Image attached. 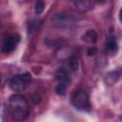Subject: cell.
Here are the masks:
<instances>
[{"instance_id":"cell-1","label":"cell","mask_w":122,"mask_h":122,"mask_svg":"<svg viewBox=\"0 0 122 122\" xmlns=\"http://www.w3.org/2000/svg\"><path fill=\"white\" fill-rule=\"evenodd\" d=\"M9 111L13 121L24 122L30 113L28 100L21 94H13L9 100Z\"/></svg>"},{"instance_id":"cell-2","label":"cell","mask_w":122,"mask_h":122,"mask_svg":"<svg viewBox=\"0 0 122 122\" xmlns=\"http://www.w3.org/2000/svg\"><path fill=\"white\" fill-rule=\"evenodd\" d=\"M71 102L72 106L81 112H90L91 111V103H90V97L89 93L84 90H77L75 91L71 97Z\"/></svg>"},{"instance_id":"cell-3","label":"cell","mask_w":122,"mask_h":122,"mask_svg":"<svg viewBox=\"0 0 122 122\" xmlns=\"http://www.w3.org/2000/svg\"><path fill=\"white\" fill-rule=\"evenodd\" d=\"M51 22L54 27L68 28V27H71L75 24L76 18L74 17V15L72 13L63 10V11L54 13L51 18Z\"/></svg>"},{"instance_id":"cell-4","label":"cell","mask_w":122,"mask_h":122,"mask_svg":"<svg viewBox=\"0 0 122 122\" xmlns=\"http://www.w3.org/2000/svg\"><path fill=\"white\" fill-rule=\"evenodd\" d=\"M31 81V75L29 72H25V73H19V74H15L11 77L9 86L10 88V90H12L13 92H22L24 91L30 83Z\"/></svg>"},{"instance_id":"cell-5","label":"cell","mask_w":122,"mask_h":122,"mask_svg":"<svg viewBox=\"0 0 122 122\" xmlns=\"http://www.w3.org/2000/svg\"><path fill=\"white\" fill-rule=\"evenodd\" d=\"M21 40V37L18 33H10L6 36V38L4 39L3 42V46H2V51L4 53H10L12 52L16 47L18 46L19 42Z\"/></svg>"},{"instance_id":"cell-6","label":"cell","mask_w":122,"mask_h":122,"mask_svg":"<svg viewBox=\"0 0 122 122\" xmlns=\"http://www.w3.org/2000/svg\"><path fill=\"white\" fill-rule=\"evenodd\" d=\"M121 75H122V69L121 68H117L113 71H111L105 74L104 83L107 86H112L113 84H115L119 80Z\"/></svg>"},{"instance_id":"cell-7","label":"cell","mask_w":122,"mask_h":122,"mask_svg":"<svg viewBox=\"0 0 122 122\" xmlns=\"http://www.w3.org/2000/svg\"><path fill=\"white\" fill-rule=\"evenodd\" d=\"M55 79L58 82V84H63L67 87H69L71 83V77L69 75V73L67 72V71L63 68H59L56 72H55Z\"/></svg>"},{"instance_id":"cell-8","label":"cell","mask_w":122,"mask_h":122,"mask_svg":"<svg viewBox=\"0 0 122 122\" xmlns=\"http://www.w3.org/2000/svg\"><path fill=\"white\" fill-rule=\"evenodd\" d=\"M73 5L79 11L85 12V11L92 9V7L94 6V2L89 1V0H78V1H74Z\"/></svg>"},{"instance_id":"cell-9","label":"cell","mask_w":122,"mask_h":122,"mask_svg":"<svg viewBox=\"0 0 122 122\" xmlns=\"http://www.w3.org/2000/svg\"><path fill=\"white\" fill-rule=\"evenodd\" d=\"M82 39L87 42V43H91V44H94L97 42L98 39V35L96 33V31L94 30H88L83 35H82Z\"/></svg>"},{"instance_id":"cell-10","label":"cell","mask_w":122,"mask_h":122,"mask_svg":"<svg viewBox=\"0 0 122 122\" xmlns=\"http://www.w3.org/2000/svg\"><path fill=\"white\" fill-rule=\"evenodd\" d=\"M105 46H106V49H107L109 51H111V52H114V51H117V48H118L116 38H115L113 35H110V36H108V38L106 39Z\"/></svg>"},{"instance_id":"cell-11","label":"cell","mask_w":122,"mask_h":122,"mask_svg":"<svg viewBox=\"0 0 122 122\" xmlns=\"http://www.w3.org/2000/svg\"><path fill=\"white\" fill-rule=\"evenodd\" d=\"M68 64H69V67H70L71 71H77V70L79 68V58H78V55L76 53L71 54L70 56V58H69Z\"/></svg>"},{"instance_id":"cell-12","label":"cell","mask_w":122,"mask_h":122,"mask_svg":"<svg viewBox=\"0 0 122 122\" xmlns=\"http://www.w3.org/2000/svg\"><path fill=\"white\" fill-rule=\"evenodd\" d=\"M66 90H67V86H65L63 84H58L55 87V92L60 96H63L66 94Z\"/></svg>"},{"instance_id":"cell-13","label":"cell","mask_w":122,"mask_h":122,"mask_svg":"<svg viewBox=\"0 0 122 122\" xmlns=\"http://www.w3.org/2000/svg\"><path fill=\"white\" fill-rule=\"evenodd\" d=\"M44 9H45V5H44V3L42 1H38V2L35 3L34 10H35L36 14H41L44 11Z\"/></svg>"},{"instance_id":"cell-14","label":"cell","mask_w":122,"mask_h":122,"mask_svg":"<svg viewBox=\"0 0 122 122\" xmlns=\"http://www.w3.org/2000/svg\"><path fill=\"white\" fill-rule=\"evenodd\" d=\"M97 52H98V50H97V48H95V47H91V48H89L88 51H87L88 56H93V55H95Z\"/></svg>"},{"instance_id":"cell-15","label":"cell","mask_w":122,"mask_h":122,"mask_svg":"<svg viewBox=\"0 0 122 122\" xmlns=\"http://www.w3.org/2000/svg\"><path fill=\"white\" fill-rule=\"evenodd\" d=\"M119 19H120V21L122 22V8H121L120 10H119Z\"/></svg>"}]
</instances>
